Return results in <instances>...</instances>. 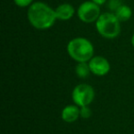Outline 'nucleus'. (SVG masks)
<instances>
[{
  "label": "nucleus",
  "instance_id": "obj_1",
  "mask_svg": "<svg viewBox=\"0 0 134 134\" xmlns=\"http://www.w3.org/2000/svg\"><path fill=\"white\" fill-rule=\"evenodd\" d=\"M28 19L37 30H47L55 23V10L43 2H36L30 6L28 10Z\"/></svg>",
  "mask_w": 134,
  "mask_h": 134
},
{
  "label": "nucleus",
  "instance_id": "obj_2",
  "mask_svg": "<svg viewBox=\"0 0 134 134\" xmlns=\"http://www.w3.org/2000/svg\"><path fill=\"white\" fill-rule=\"evenodd\" d=\"M67 52L70 57L77 63H87L94 56V46L89 40L77 37L68 42Z\"/></svg>",
  "mask_w": 134,
  "mask_h": 134
},
{
  "label": "nucleus",
  "instance_id": "obj_3",
  "mask_svg": "<svg viewBox=\"0 0 134 134\" xmlns=\"http://www.w3.org/2000/svg\"><path fill=\"white\" fill-rule=\"evenodd\" d=\"M96 29L102 37L114 39L120 33V21L115 13H104L96 21Z\"/></svg>",
  "mask_w": 134,
  "mask_h": 134
},
{
  "label": "nucleus",
  "instance_id": "obj_4",
  "mask_svg": "<svg viewBox=\"0 0 134 134\" xmlns=\"http://www.w3.org/2000/svg\"><path fill=\"white\" fill-rule=\"evenodd\" d=\"M95 98V90L87 84L77 85L72 92V99L79 108L89 106Z\"/></svg>",
  "mask_w": 134,
  "mask_h": 134
},
{
  "label": "nucleus",
  "instance_id": "obj_5",
  "mask_svg": "<svg viewBox=\"0 0 134 134\" xmlns=\"http://www.w3.org/2000/svg\"><path fill=\"white\" fill-rule=\"evenodd\" d=\"M100 15V8L93 1H86L82 3L77 9L79 19L85 23L96 22Z\"/></svg>",
  "mask_w": 134,
  "mask_h": 134
},
{
  "label": "nucleus",
  "instance_id": "obj_6",
  "mask_svg": "<svg viewBox=\"0 0 134 134\" xmlns=\"http://www.w3.org/2000/svg\"><path fill=\"white\" fill-rule=\"evenodd\" d=\"M90 71L97 76H104L110 71V64L108 61L103 56H93L88 62Z\"/></svg>",
  "mask_w": 134,
  "mask_h": 134
},
{
  "label": "nucleus",
  "instance_id": "obj_7",
  "mask_svg": "<svg viewBox=\"0 0 134 134\" xmlns=\"http://www.w3.org/2000/svg\"><path fill=\"white\" fill-rule=\"evenodd\" d=\"M80 117V108L76 105H68L62 110V119L67 123H73Z\"/></svg>",
  "mask_w": 134,
  "mask_h": 134
},
{
  "label": "nucleus",
  "instance_id": "obj_8",
  "mask_svg": "<svg viewBox=\"0 0 134 134\" xmlns=\"http://www.w3.org/2000/svg\"><path fill=\"white\" fill-rule=\"evenodd\" d=\"M54 10H55L57 19H60V20H69L73 18L74 14H75L74 7L67 3L60 5Z\"/></svg>",
  "mask_w": 134,
  "mask_h": 134
},
{
  "label": "nucleus",
  "instance_id": "obj_9",
  "mask_svg": "<svg viewBox=\"0 0 134 134\" xmlns=\"http://www.w3.org/2000/svg\"><path fill=\"white\" fill-rule=\"evenodd\" d=\"M115 15L117 16V18L120 22H124L131 18L132 10L130 7L126 6V5H121L115 11Z\"/></svg>",
  "mask_w": 134,
  "mask_h": 134
},
{
  "label": "nucleus",
  "instance_id": "obj_10",
  "mask_svg": "<svg viewBox=\"0 0 134 134\" xmlns=\"http://www.w3.org/2000/svg\"><path fill=\"white\" fill-rule=\"evenodd\" d=\"M90 67L88 63H78L75 67V74L79 78H86L90 75Z\"/></svg>",
  "mask_w": 134,
  "mask_h": 134
},
{
  "label": "nucleus",
  "instance_id": "obj_11",
  "mask_svg": "<svg viewBox=\"0 0 134 134\" xmlns=\"http://www.w3.org/2000/svg\"><path fill=\"white\" fill-rule=\"evenodd\" d=\"M92 115V110L88 106L80 108V117L82 119H89Z\"/></svg>",
  "mask_w": 134,
  "mask_h": 134
},
{
  "label": "nucleus",
  "instance_id": "obj_12",
  "mask_svg": "<svg viewBox=\"0 0 134 134\" xmlns=\"http://www.w3.org/2000/svg\"><path fill=\"white\" fill-rule=\"evenodd\" d=\"M32 1L33 0H14L15 4L20 8H26V7L30 6L32 4Z\"/></svg>",
  "mask_w": 134,
  "mask_h": 134
},
{
  "label": "nucleus",
  "instance_id": "obj_13",
  "mask_svg": "<svg viewBox=\"0 0 134 134\" xmlns=\"http://www.w3.org/2000/svg\"><path fill=\"white\" fill-rule=\"evenodd\" d=\"M121 5L122 4H121L120 0H110L109 4H108V8L113 11H116Z\"/></svg>",
  "mask_w": 134,
  "mask_h": 134
},
{
  "label": "nucleus",
  "instance_id": "obj_14",
  "mask_svg": "<svg viewBox=\"0 0 134 134\" xmlns=\"http://www.w3.org/2000/svg\"><path fill=\"white\" fill-rule=\"evenodd\" d=\"M94 3H96V4H97L98 6H101V5H103L104 3H106L107 0H92Z\"/></svg>",
  "mask_w": 134,
  "mask_h": 134
},
{
  "label": "nucleus",
  "instance_id": "obj_15",
  "mask_svg": "<svg viewBox=\"0 0 134 134\" xmlns=\"http://www.w3.org/2000/svg\"><path fill=\"white\" fill-rule=\"evenodd\" d=\"M131 44H132V46L134 47V34H133V36H132V38H131Z\"/></svg>",
  "mask_w": 134,
  "mask_h": 134
}]
</instances>
